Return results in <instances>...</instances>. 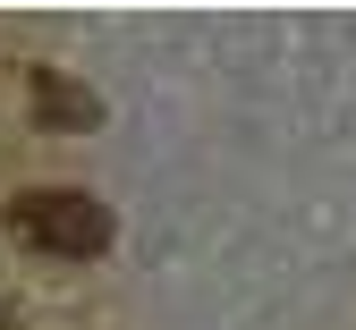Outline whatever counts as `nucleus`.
Wrapping results in <instances>:
<instances>
[{"instance_id": "f03ea898", "label": "nucleus", "mask_w": 356, "mask_h": 330, "mask_svg": "<svg viewBox=\"0 0 356 330\" xmlns=\"http://www.w3.org/2000/svg\"><path fill=\"white\" fill-rule=\"evenodd\" d=\"M34 110H42V119H60V127H94V93L68 85L60 68H42V76H34Z\"/></svg>"}, {"instance_id": "f257e3e1", "label": "nucleus", "mask_w": 356, "mask_h": 330, "mask_svg": "<svg viewBox=\"0 0 356 330\" xmlns=\"http://www.w3.org/2000/svg\"><path fill=\"white\" fill-rule=\"evenodd\" d=\"M9 229H17V246H34V254L94 263L111 246V204H94L85 186H26V195L9 204Z\"/></svg>"}]
</instances>
